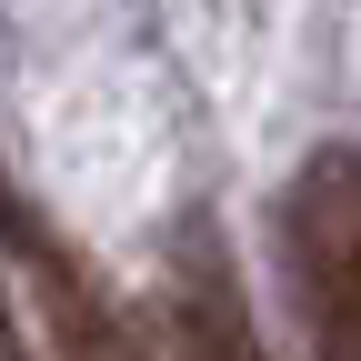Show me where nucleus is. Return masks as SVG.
I'll return each mask as SVG.
<instances>
[{
  "label": "nucleus",
  "mask_w": 361,
  "mask_h": 361,
  "mask_svg": "<svg viewBox=\"0 0 361 361\" xmlns=\"http://www.w3.org/2000/svg\"><path fill=\"white\" fill-rule=\"evenodd\" d=\"M0 251L40 281V322H51V351H61V361H161L151 331L130 322V301H121L61 231H40V211L11 191V171H0Z\"/></svg>",
  "instance_id": "nucleus-2"
},
{
  "label": "nucleus",
  "mask_w": 361,
  "mask_h": 361,
  "mask_svg": "<svg viewBox=\"0 0 361 361\" xmlns=\"http://www.w3.org/2000/svg\"><path fill=\"white\" fill-rule=\"evenodd\" d=\"M281 241H291L311 351L322 361H361V141H322L291 171Z\"/></svg>",
  "instance_id": "nucleus-1"
},
{
  "label": "nucleus",
  "mask_w": 361,
  "mask_h": 361,
  "mask_svg": "<svg viewBox=\"0 0 361 361\" xmlns=\"http://www.w3.org/2000/svg\"><path fill=\"white\" fill-rule=\"evenodd\" d=\"M171 361H271L251 331V291H241V271L201 211L171 241Z\"/></svg>",
  "instance_id": "nucleus-3"
},
{
  "label": "nucleus",
  "mask_w": 361,
  "mask_h": 361,
  "mask_svg": "<svg viewBox=\"0 0 361 361\" xmlns=\"http://www.w3.org/2000/svg\"><path fill=\"white\" fill-rule=\"evenodd\" d=\"M0 361H30V351H20V331H11V311H0Z\"/></svg>",
  "instance_id": "nucleus-4"
}]
</instances>
